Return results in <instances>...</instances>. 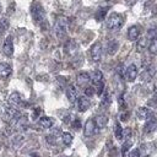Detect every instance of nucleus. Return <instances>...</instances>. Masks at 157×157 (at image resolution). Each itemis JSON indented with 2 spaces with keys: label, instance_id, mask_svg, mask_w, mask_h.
<instances>
[{
  "label": "nucleus",
  "instance_id": "obj_1",
  "mask_svg": "<svg viewBox=\"0 0 157 157\" xmlns=\"http://www.w3.org/2000/svg\"><path fill=\"white\" fill-rule=\"evenodd\" d=\"M31 15H32V18L34 20L36 23L42 26L45 22V11H44L43 6L39 2H33L32 4V6H31Z\"/></svg>",
  "mask_w": 157,
  "mask_h": 157
},
{
  "label": "nucleus",
  "instance_id": "obj_2",
  "mask_svg": "<svg viewBox=\"0 0 157 157\" xmlns=\"http://www.w3.org/2000/svg\"><path fill=\"white\" fill-rule=\"evenodd\" d=\"M124 23V17L120 13L112 12L107 18V28L108 29H119Z\"/></svg>",
  "mask_w": 157,
  "mask_h": 157
},
{
  "label": "nucleus",
  "instance_id": "obj_3",
  "mask_svg": "<svg viewBox=\"0 0 157 157\" xmlns=\"http://www.w3.org/2000/svg\"><path fill=\"white\" fill-rule=\"evenodd\" d=\"M54 32H55V36L59 38V39H63L66 37V32H67V20L65 17H59L55 22V26H54Z\"/></svg>",
  "mask_w": 157,
  "mask_h": 157
},
{
  "label": "nucleus",
  "instance_id": "obj_4",
  "mask_svg": "<svg viewBox=\"0 0 157 157\" xmlns=\"http://www.w3.org/2000/svg\"><path fill=\"white\" fill-rule=\"evenodd\" d=\"M20 117H21L20 112H18L15 107H11V105L5 107L4 110L1 112V118H2L5 121H7V123H11L12 120H15V119H17V118H20Z\"/></svg>",
  "mask_w": 157,
  "mask_h": 157
},
{
  "label": "nucleus",
  "instance_id": "obj_5",
  "mask_svg": "<svg viewBox=\"0 0 157 157\" xmlns=\"http://www.w3.org/2000/svg\"><path fill=\"white\" fill-rule=\"evenodd\" d=\"M90 54H91V58L93 61H99L101 58H102V44L99 42H96L93 43V45L91 47V50H90Z\"/></svg>",
  "mask_w": 157,
  "mask_h": 157
},
{
  "label": "nucleus",
  "instance_id": "obj_6",
  "mask_svg": "<svg viewBox=\"0 0 157 157\" xmlns=\"http://www.w3.org/2000/svg\"><path fill=\"white\" fill-rule=\"evenodd\" d=\"M2 53L6 56H11L13 53V42H12V37L7 36L2 43Z\"/></svg>",
  "mask_w": 157,
  "mask_h": 157
},
{
  "label": "nucleus",
  "instance_id": "obj_7",
  "mask_svg": "<svg viewBox=\"0 0 157 157\" xmlns=\"http://www.w3.org/2000/svg\"><path fill=\"white\" fill-rule=\"evenodd\" d=\"M124 75H125V78L128 80V81H134L136 77H137V67H136V65L135 64H130L126 69H125V72H124Z\"/></svg>",
  "mask_w": 157,
  "mask_h": 157
},
{
  "label": "nucleus",
  "instance_id": "obj_8",
  "mask_svg": "<svg viewBox=\"0 0 157 157\" xmlns=\"http://www.w3.org/2000/svg\"><path fill=\"white\" fill-rule=\"evenodd\" d=\"M76 81H77V85H78V86H81V87H87V85H88L90 81H91V76H90L88 72L82 71V72H80V74L76 76Z\"/></svg>",
  "mask_w": 157,
  "mask_h": 157
},
{
  "label": "nucleus",
  "instance_id": "obj_9",
  "mask_svg": "<svg viewBox=\"0 0 157 157\" xmlns=\"http://www.w3.org/2000/svg\"><path fill=\"white\" fill-rule=\"evenodd\" d=\"M97 128H96V124H94V120L93 119H88L83 126V134L85 136H92L94 132H96Z\"/></svg>",
  "mask_w": 157,
  "mask_h": 157
},
{
  "label": "nucleus",
  "instance_id": "obj_10",
  "mask_svg": "<svg viewBox=\"0 0 157 157\" xmlns=\"http://www.w3.org/2000/svg\"><path fill=\"white\" fill-rule=\"evenodd\" d=\"M12 72V67L9 63L6 61H1L0 63V78H7Z\"/></svg>",
  "mask_w": 157,
  "mask_h": 157
},
{
  "label": "nucleus",
  "instance_id": "obj_11",
  "mask_svg": "<svg viewBox=\"0 0 157 157\" xmlns=\"http://www.w3.org/2000/svg\"><path fill=\"white\" fill-rule=\"evenodd\" d=\"M156 129H157V118H155L152 115L150 119H147L145 128H144V131H145V134H150V132H153Z\"/></svg>",
  "mask_w": 157,
  "mask_h": 157
},
{
  "label": "nucleus",
  "instance_id": "obj_12",
  "mask_svg": "<svg viewBox=\"0 0 157 157\" xmlns=\"http://www.w3.org/2000/svg\"><path fill=\"white\" fill-rule=\"evenodd\" d=\"M22 98H21V96H20V93L18 92H12L10 96H9V104L11 105V107H18V105H22Z\"/></svg>",
  "mask_w": 157,
  "mask_h": 157
},
{
  "label": "nucleus",
  "instance_id": "obj_13",
  "mask_svg": "<svg viewBox=\"0 0 157 157\" xmlns=\"http://www.w3.org/2000/svg\"><path fill=\"white\" fill-rule=\"evenodd\" d=\"M136 115L139 119L141 120H145V119H150L152 117V110L147 107H140L137 110H136Z\"/></svg>",
  "mask_w": 157,
  "mask_h": 157
},
{
  "label": "nucleus",
  "instance_id": "obj_14",
  "mask_svg": "<svg viewBox=\"0 0 157 157\" xmlns=\"http://www.w3.org/2000/svg\"><path fill=\"white\" fill-rule=\"evenodd\" d=\"M66 97L71 103H75L77 101V90L74 85H69L66 87Z\"/></svg>",
  "mask_w": 157,
  "mask_h": 157
},
{
  "label": "nucleus",
  "instance_id": "obj_15",
  "mask_svg": "<svg viewBox=\"0 0 157 157\" xmlns=\"http://www.w3.org/2000/svg\"><path fill=\"white\" fill-rule=\"evenodd\" d=\"M140 27L139 26H131L129 29H128V39L134 42V40H137L139 37H140Z\"/></svg>",
  "mask_w": 157,
  "mask_h": 157
},
{
  "label": "nucleus",
  "instance_id": "obj_16",
  "mask_svg": "<svg viewBox=\"0 0 157 157\" xmlns=\"http://www.w3.org/2000/svg\"><path fill=\"white\" fill-rule=\"evenodd\" d=\"M38 125L42 129H50L54 125V119L50 117H40L38 120Z\"/></svg>",
  "mask_w": 157,
  "mask_h": 157
},
{
  "label": "nucleus",
  "instance_id": "obj_17",
  "mask_svg": "<svg viewBox=\"0 0 157 157\" xmlns=\"http://www.w3.org/2000/svg\"><path fill=\"white\" fill-rule=\"evenodd\" d=\"M77 49H78L77 43H76L74 39H70V40L66 42V44H65V52H66V54L74 55V54L77 52Z\"/></svg>",
  "mask_w": 157,
  "mask_h": 157
},
{
  "label": "nucleus",
  "instance_id": "obj_18",
  "mask_svg": "<svg viewBox=\"0 0 157 157\" xmlns=\"http://www.w3.org/2000/svg\"><path fill=\"white\" fill-rule=\"evenodd\" d=\"M90 101L86 97H78L77 98V109L80 112H86L90 108Z\"/></svg>",
  "mask_w": 157,
  "mask_h": 157
},
{
  "label": "nucleus",
  "instance_id": "obj_19",
  "mask_svg": "<svg viewBox=\"0 0 157 157\" xmlns=\"http://www.w3.org/2000/svg\"><path fill=\"white\" fill-rule=\"evenodd\" d=\"M93 120H94V124H96V128H97V129H103V128H105V125H107V123H108V118H107L105 115H103V114L97 115Z\"/></svg>",
  "mask_w": 157,
  "mask_h": 157
},
{
  "label": "nucleus",
  "instance_id": "obj_20",
  "mask_svg": "<svg viewBox=\"0 0 157 157\" xmlns=\"http://www.w3.org/2000/svg\"><path fill=\"white\" fill-rule=\"evenodd\" d=\"M91 81L93 83V87L97 86L98 83L103 82V74H102V71L101 70H94L92 76H91Z\"/></svg>",
  "mask_w": 157,
  "mask_h": 157
},
{
  "label": "nucleus",
  "instance_id": "obj_21",
  "mask_svg": "<svg viewBox=\"0 0 157 157\" xmlns=\"http://www.w3.org/2000/svg\"><path fill=\"white\" fill-rule=\"evenodd\" d=\"M118 47H119L118 42H117L115 39H110V40L108 42V44H107V53H108L109 55L115 54V52L118 50Z\"/></svg>",
  "mask_w": 157,
  "mask_h": 157
},
{
  "label": "nucleus",
  "instance_id": "obj_22",
  "mask_svg": "<svg viewBox=\"0 0 157 157\" xmlns=\"http://www.w3.org/2000/svg\"><path fill=\"white\" fill-rule=\"evenodd\" d=\"M107 12H108V7H99V9L97 10L96 15H94L96 20H97V21H103V20L105 18Z\"/></svg>",
  "mask_w": 157,
  "mask_h": 157
},
{
  "label": "nucleus",
  "instance_id": "obj_23",
  "mask_svg": "<svg viewBox=\"0 0 157 157\" xmlns=\"http://www.w3.org/2000/svg\"><path fill=\"white\" fill-rule=\"evenodd\" d=\"M153 75H155V67H153V66H148V67H146L145 71L142 72L141 78H142V80H150Z\"/></svg>",
  "mask_w": 157,
  "mask_h": 157
},
{
  "label": "nucleus",
  "instance_id": "obj_24",
  "mask_svg": "<svg viewBox=\"0 0 157 157\" xmlns=\"http://www.w3.org/2000/svg\"><path fill=\"white\" fill-rule=\"evenodd\" d=\"M123 131H124V130H123L121 125H120L119 123H117L115 126H114V135H115V139H117V140H121V139L124 137Z\"/></svg>",
  "mask_w": 157,
  "mask_h": 157
},
{
  "label": "nucleus",
  "instance_id": "obj_25",
  "mask_svg": "<svg viewBox=\"0 0 157 157\" xmlns=\"http://www.w3.org/2000/svg\"><path fill=\"white\" fill-rule=\"evenodd\" d=\"M147 40H148V39H147L146 37L137 39V45H136L137 52H142L144 49H146V48H147Z\"/></svg>",
  "mask_w": 157,
  "mask_h": 157
},
{
  "label": "nucleus",
  "instance_id": "obj_26",
  "mask_svg": "<svg viewBox=\"0 0 157 157\" xmlns=\"http://www.w3.org/2000/svg\"><path fill=\"white\" fill-rule=\"evenodd\" d=\"M146 38L150 39V40L157 38V25H155V26H152L151 28H148V31H147V37H146Z\"/></svg>",
  "mask_w": 157,
  "mask_h": 157
},
{
  "label": "nucleus",
  "instance_id": "obj_27",
  "mask_svg": "<svg viewBox=\"0 0 157 157\" xmlns=\"http://www.w3.org/2000/svg\"><path fill=\"white\" fill-rule=\"evenodd\" d=\"M22 141H23V136L20 135V134L12 136V139H11V144H12L13 147H18V146L22 144Z\"/></svg>",
  "mask_w": 157,
  "mask_h": 157
},
{
  "label": "nucleus",
  "instance_id": "obj_28",
  "mask_svg": "<svg viewBox=\"0 0 157 157\" xmlns=\"http://www.w3.org/2000/svg\"><path fill=\"white\" fill-rule=\"evenodd\" d=\"M61 140H63V142H64L65 145H70V144L72 142V135H71L70 132L65 131V132H63V135H61Z\"/></svg>",
  "mask_w": 157,
  "mask_h": 157
},
{
  "label": "nucleus",
  "instance_id": "obj_29",
  "mask_svg": "<svg viewBox=\"0 0 157 157\" xmlns=\"http://www.w3.org/2000/svg\"><path fill=\"white\" fill-rule=\"evenodd\" d=\"M148 52L151 54H157V38L156 39H152L148 44Z\"/></svg>",
  "mask_w": 157,
  "mask_h": 157
},
{
  "label": "nucleus",
  "instance_id": "obj_30",
  "mask_svg": "<svg viewBox=\"0 0 157 157\" xmlns=\"http://www.w3.org/2000/svg\"><path fill=\"white\" fill-rule=\"evenodd\" d=\"M94 93H96V90H94L93 86H87V87H85V94H86V97H92Z\"/></svg>",
  "mask_w": 157,
  "mask_h": 157
},
{
  "label": "nucleus",
  "instance_id": "obj_31",
  "mask_svg": "<svg viewBox=\"0 0 157 157\" xmlns=\"http://www.w3.org/2000/svg\"><path fill=\"white\" fill-rule=\"evenodd\" d=\"M94 90H96V93L98 96H102L103 94V91H104V82H101L97 86H94Z\"/></svg>",
  "mask_w": 157,
  "mask_h": 157
},
{
  "label": "nucleus",
  "instance_id": "obj_32",
  "mask_svg": "<svg viewBox=\"0 0 157 157\" xmlns=\"http://www.w3.org/2000/svg\"><path fill=\"white\" fill-rule=\"evenodd\" d=\"M131 145H132V144H131L130 140H126V141L123 144V147H121V152H123V155H125V153L129 151V148L131 147Z\"/></svg>",
  "mask_w": 157,
  "mask_h": 157
},
{
  "label": "nucleus",
  "instance_id": "obj_33",
  "mask_svg": "<svg viewBox=\"0 0 157 157\" xmlns=\"http://www.w3.org/2000/svg\"><path fill=\"white\" fill-rule=\"evenodd\" d=\"M109 103H110V96H109L108 92H105L103 94V98H102V104L103 105H109Z\"/></svg>",
  "mask_w": 157,
  "mask_h": 157
},
{
  "label": "nucleus",
  "instance_id": "obj_34",
  "mask_svg": "<svg viewBox=\"0 0 157 157\" xmlns=\"http://www.w3.org/2000/svg\"><path fill=\"white\" fill-rule=\"evenodd\" d=\"M7 27H9V21H7L6 18L0 20V32H4Z\"/></svg>",
  "mask_w": 157,
  "mask_h": 157
},
{
  "label": "nucleus",
  "instance_id": "obj_35",
  "mask_svg": "<svg viewBox=\"0 0 157 157\" xmlns=\"http://www.w3.org/2000/svg\"><path fill=\"white\" fill-rule=\"evenodd\" d=\"M40 113H42V109H40V108H38V107H37V108H34V109H33V112H32V119H33V120H34V119H37V118L40 115Z\"/></svg>",
  "mask_w": 157,
  "mask_h": 157
},
{
  "label": "nucleus",
  "instance_id": "obj_36",
  "mask_svg": "<svg viewBox=\"0 0 157 157\" xmlns=\"http://www.w3.org/2000/svg\"><path fill=\"white\" fill-rule=\"evenodd\" d=\"M45 140H47V142H48L49 145H53V146H54V145L56 144V139H55V136H53V135H50V134L45 137Z\"/></svg>",
  "mask_w": 157,
  "mask_h": 157
},
{
  "label": "nucleus",
  "instance_id": "obj_37",
  "mask_svg": "<svg viewBox=\"0 0 157 157\" xmlns=\"http://www.w3.org/2000/svg\"><path fill=\"white\" fill-rule=\"evenodd\" d=\"M71 126L74 128V129H80L81 128V120L78 119V118H76V119H74V121L71 123Z\"/></svg>",
  "mask_w": 157,
  "mask_h": 157
},
{
  "label": "nucleus",
  "instance_id": "obj_38",
  "mask_svg": "<svg viewBox=\"0 0 157 157\" xmlns=\"http://www.w3.org/2000/svg\"><path fill=\"white\" fill-rule=\"evenodd\" d=\"M140 150L139 148H134V150H131L130 151V153H129V157H140Z\"/></svg>",
  "mask_w": 157,
  "mask_h": 157
},
{
  "label": "nucleus",
  "instance_id": "obj_39",
  "mask_svg": "<svg viewBox=\"0 0 157 157\" xmlns=\"http://www.w3.org/2000/svg\"><path fill=\"white\" fill-rule=\"evenodd\" d=\"M148 104H151V105H157V93L153 96V98L148 102Z\"/></svg>",
  "mask_w": 157,
  "mask_h": 157
},
{
  "label": "nucleus",
  "instance_id": "obj_40",
  "mask_svg": "<svg viewBox=\"0 0 157 157\" xmlns=\"http://www.w3.org/2000/svg\"><path fill=\"white\" fill-rule=\"evenodd\" d=\"M128 118H129V114H126V113H125V114H123V115L120 117V119H121V120H126Z\"/></svg>",
  "mask_w": 157,
  "mask_h": 157
},
{
  "label": "nucleus",
  "instance_id": "obj_41",
  "mask_svg": "<svg viewBox=\"0 0 157 157\" xmlns=\"http://www.w3.org/2000/svg\"><path fill=\"white\" fill-rule=\"evenodd\" d=\"M153 91H155V93H157V80L155 81V85H153Z\"/></svg>",
  "mask_w": 157,
  "mask_h": 157
},
{
  "label": "nucleus",
  "instance_id": "obj_42",
  "mask_svg": "<svg viewBox=\"0 0 157 157\" xmlns=\"http://www.w3.org/2000/svg\"><path fill=\"white\" fill-rule=\"evenodd\" d=\"M31 157H40L38 153H36V152H33V153H31Z\"/></svg>",
  "mask_w": 157,
  "mask_h": 157
},
{
  "label": "nucleus",
  "instance_id": "obj_43",
  "mask_svg": "<svg viewBox=\"0 0 157 157\" xmlns=\"http://www.w3.org/2000/svg\"><path fill=\"white\" fill-rule=\"evenodd\" d=\"M0 12H1V6H0Z\"/></svg>",
  "mask_w": 157,
  "mask_h": 157
},
{
  "label": "nucleus",
  "instance_id": "obj_44",
  "mask_svg": "<svg viewBox=\"0 0 157 157\" xmlns=\"http://www.w3.org/2000/svg\"><path fill=\"white\" fill-rule=\"evenodd\" d=\"M0 147H1V146H0Z\"/></svg>",
  "mask_w": 157,
  "mask_h": 157
}]
</instances>
